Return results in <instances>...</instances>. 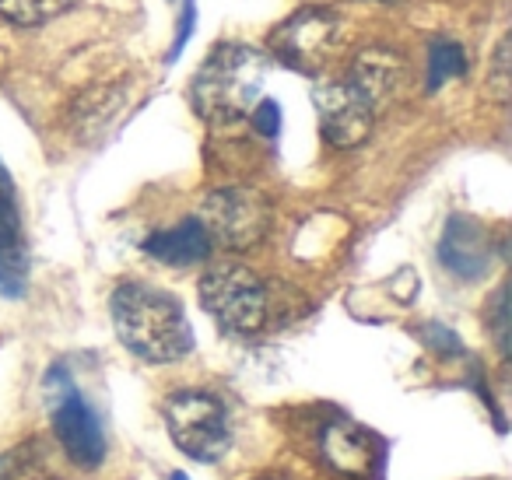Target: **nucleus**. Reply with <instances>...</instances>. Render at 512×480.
Here are the masks:
<instances>
[{
  "mask_svg": "<svg viewBox=\"0 0 512 480\" xmlns=\"http://www.w3.org/2000/svg\"><path fill=\"white\" fill-rule=\"evenodd\" d=\"M109 312H113L116 337L137 358L165 365V361H179L193 351V330L186 323L183 305L151 284H120L113 291Z\"/></svg>",
  "mask_w": 512,
  "mask_h": 480,
  "instance_id": "1",
  "label": "nucleus"
},
{
  "mask_svg": "<svg viewBox=\"0 0 512 480\" xmlns=\"http://www.w3.org/2000/svg\"><path fill=\"white\" fill-rule=\"evenodd\" d=\"M267 81V57L253 46H218L197 67L190 99L207 123H235L253 113Z\"/></svg>",
  "mask_w": 512,
  "mask_h": 480,
  "instance_id": "2",
  "label": "nucleus"
},
{
  "mask_svg": "<svg viewBox=\"0 0 512 480\" xmlns=\"http://www.w3.org/2000/svg\"><path fill=\"white\" fill-rule=\"evenodd\" d=\"M46 400H50L53 431H57L67 456H71L78 466H85V470L102 466V459H106V435H102V424L64 368H53L50 379H46Z\"/></svg>",
  "mask_w": 512,
  "mask_h": 480,
  "instance_id": "3",
  "label": "nucleus"
},
{
  "mask_svg": "<svg viewBox=\"0 0 512 480\" xmlns=\"http://www.w3.org/2000/svg\"><path fill=\"white\" fill-rule=\"evenodd\" d=\"M165 424H169L172 442L200 463H214L232 449L228 414L211 393L186 389V393L169 396L165 400Z\"/></svg>",
  "mask_w": 512,
  "mask_h": 480,
  "instance_id": "4",
  "label": "nucleus"
},
{
  "mask_svg": "<svg viewBox=\"0 0 512 480\" xmlns=\"http://www.w3.org/2000/svg\"><path fill=\"white\" fill-rule=\"evenodd\" d=\"M200 225L225 249H253L271 228V200L253 186H221L200 204Z\"/></svg>",
  "mask_w": 512,
  "mask_h": 480,
  "instance_id": "5",
  "label": "nucleus"
},
{
  "mask_svg": "<svg viewBox=\"0 0 512 480\" xmlns=\"http://www.w3.org/2000/svg\"><path fill=\"white\" fill-rule=\"evenodd\" d=\"M200 305L232 333H256L267 323V291L246 267H214L200 277Z\"/></svg>",
  "mask_w": 512,
  "mask_h": 480,
  "instance_id": "6",
  "label": "nucleus"
},
{
  "mask_svg": "<svg viewBox=\"0 0 512 480\" xmlns=\"http://www.w3.org/2000/svg\"><path fill=\"white\" fill-rule=\"evenodd\" d=\"M313 102L320 113V127L334 148H358L372 130V113L376 109L362 99L348 78H320L313 85Z\"/></svg>",
  "mask_w": 512,
  "mask_h": 480,
  "instance_id": "7",
  "label": "nucleus"
},
{
  "mask_svg": "<svg viewBox=\"0 0 512 480\" xmlns=\"http://www.w3.org/2000/svg\"><path fill=\"white\" fill-rule=\"evenodd\" d=\"M334 39H337V18L323 8H306L274 32L271 50L292 71L316 74V67L334 50Z\"/></svg>",
  "mask_w": 512,
  "mask_h": 480,
  "instance_id": "8",
  "label": "nucleus"
},
{
  "mask_svg": "<svg viewBox=\"0 0 512 480\" xmlns=\"http://www.w3.org/2000/svg\"><path fill=\"white\" fill-rule=\"evenodd\" d=\"M29 281V249H25L22 218H18L15 186L0 165V295L18 298Z\"/></svg>",
  "mask_w": 512,
  "mask_h": 480,
  "instance_id": "9",
  "label": "nucleus"
},
{
  "mask_svg": "<svg viewBox=\"0 0 512 480\" xmlns=\"http://www.w3.org/2000/svg\"><path fill=\"white\" fill-rule=\"evenodd\" d=\"M320 452L341 477L348 480H372L379 470V445L365 428L351 421H334L323 428Z\"/></svg>",
  "mask_w": 512,
  "mask_h": 480,
  "instance_id": "10",
  "label": "nucleus"
},
{
  "mask_svg": "<svg viewBox=\"0 0 512 480\" xmlns=\"http://www.w3.org/2000/svg\"><path fill=\"white\" fill-rule=\"evenodd\" d=\"M439 260L449 274L463 277V281H477L488 274L491 267V239L474 218L467 214H453L446 221V232L439 242Z\"/></svg>",
  "mask_w": 512,
  "mask_h": 480,
  "instance_id": "11",
  "label": "nucleus"
},
{
  "mask_svg": "<svg viewBox=\"0 0 512 480\" xmlns=\"http://www.w3.org/2000/svg\"><path fill=\"white\" fill-rule=\"evenodd\" d=\"M400 78H404V64L400 57H393L390 50L376 46V50H362L351 64V85L362 92V99L369 102L372 109L383 106L386 99H393V92L400 88Z\"/></svg>",
  "mask_w": 512,
  "mask_h": 480,
  "instance_id": "12",
  "label": "nucleus"
},
{
  "mask_svg": "<svg viewBox=\"0 0 512 480\" xmlns=\"http://www.w3.org/2000/svg\"><path fill=\"white\" fill-rule=\"evenodd\" d=\"M144 253L169 263V267H193V263L207 260V253H211V235L200 225V218H186L176 228L151 235L144 242Z\"/></svg>",
  "mask_w": 512,
  "mask_h": 480,
  "instance_id": "13",
  "label": "nucleus"
},
{
  "mask_svg": "<svg viewBox=\"0 0 512 480\" xmlns=\"http://www.w3.org/2000/svg\"><path fill=\"white\" fill-rule=\"evenodd\" d=\"M74 4H78V0H0V15L8 18L11 25L29 29V25H43V22H50V18L64 15Z\"/></svg>",
  "mask_w": 512,
  "mask_h": 480,
  "instance_id": "14",
  "label": "nucleus"
},
{
  "mask_svg": "<svg viewBox=\"0 0 512 480\" xmlns=\"http://www.w3.org/2000/svg\"><path fill=\"white\" fill-rule=\"evenodd\" d=\"M467 71V57L456 43H435L428 50V78H425V88L428 92H439L446 81L460 78Z\"/></svg>",
  "mask_w": 512,
  "mask_h": 480,
  "instance_id": "15",
  "label": "nucleus"
},
{
  "mask_svg": "<svg viewBox=\"0 0 512 480\" xmlns=\"http://www.w3.org/2000/svg\"><path fill=\"white\" fill-rule=\"evenodd\" d=\"M488 95L495 102L509 99V39L498 46L495 53V64H491V81H488Z\"/></svg>",
  "mask_w": 512,
  "mask_h": 480,
  "instance_id": "16",
  "label": "nucleus"
},
{
  "mask_svg": "<svg viewBox=\"0 0 512 480\" xmlns=\"http://www.w3.org/2000/svg\"><path fill=\"white\" fill-rule=\"evenodd\" d=\"M253 127H256V134H264V137H278V130H281V109H278V102H271V99H260L253 106Z\"/></svg>",
  "mask_w": 512,
  "mask_h": 480,
  "instance_id": "17",
  "label": "nucleus"
},
{
  "mask_svg": "<svg viewBox=\"0 0 512 480\" xmlns=\"http://www.w3.org/2000/svg\"><path fill=\"white\" fill-rule=\"evenodd\" d=\"M509 305H505V288L495 295V312H491V326H495V340H498V351L509 354Z\"/></svg>",
  "mask_w": 512,
  "mask_h": 480,
  "instance_id": "18",
  "label": "nucleus"
},
{
  "mask_svg": "<svg viewBox=\"0 0 512 480\" xmlns=\"http://www.w3.org/2000/svg\"><path fill=\"white\" fill-rule=\"evenodd\" d=\"M425 340L439 354H460V340H456V333H449L446 326H439V323L425 326Z\"/></svg>",
  "mask_w": 512,
  "mask_h": 480,
  "instance_id": "19",
  "label": "nucleus"
},
{
  "mask_svg": "<svg viewBox=\"0 0 512 480\" xmlns=\"http://www.w3.org/2000/svg\"><path fill=\"white\" fill-rule=\"evenodd\" d=\"M193 22H197V4H193V0H186V4H183V18H179V36H176V43H172V53H169V64L179 57V53H183L186 39H190V32H193Z\"/></svg>",
  "mask_w": 512,
  "mask_h": 480,
  "instance_id": "20",
  "label": "nucleus"
},
{
  "mask_svg": "<svg viewBox=\"0 0 512 480\" xmlns=\"http://www.w3.org/2000/svg\"><path fill=\"white\" fill-rule=\"evenodd\" d=\"M172 480H186V473H176V477H172Z\"/></svg>",
  "mask_w": 512,
  "mask_h": 480,
  "instance_id": "21",
  "label": "nucleus"
},
{
  "mask_svg": "<svg viewBox=\"0 0 512 480\" xmlns=\"http://www.w3.org/2000/svg\"><path fill=\"white\" fill-rule=\"evenodd\" d=\"M264 480H278V477H264Z\"/></svg>",
  "mask_w": 512,
  "mask_h": 480,
  "instance_id": "22",
  "label": "nucleus"
}]
</instances>
